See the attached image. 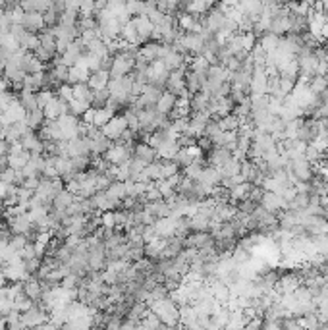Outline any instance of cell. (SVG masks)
I'll return each mask as SVG.
<instances>
[{
    "label": "cell",
    "mask_w": 328,
    "mask_h": 330,
    "mask_svg": "<svg viewBox=\"0 0 328 330\" xmlns=\"http://www.w3.org/2000/svg\"><path fill=\"white\" fill-rule=\"evenodd\" d=\"M176 99H178V97H176L174 93H170V91H162V95L158 97L154 109L158 110L160 114H168V116H170V112H172L176 107Z\"/></svg>",
    "instance_id": "8fae6325"
},
{
    "label": "cell",
    "mask_w": 328,
    "mask_h": 330,
    "mask_svg": "<svg viewBox=\"0 0 328 330\" xmlns=\"http://www.w3.org/2000/svg\"><path fill=\"white\" fill-rule=\"evenodd\" d=\"M25 122H27V126H29L31 130H35V132H37V130L43 126V122H44L43 109L29 110V112H27V116H25Z\"/></svg>",
    "instance_id": "44dd1931"
},
{
    "label": "cell",
    "mask_w": 328,
    "mask_h": 330,
    "mask_svg": "<svg viewBox=\"0 0 328 330\" xmlns=\"http://www.w3.org/2000/svg\"><path fill=\"white\" fill-rule=\"evenodd\" d=\"M189 226H191V232H207L211 228V219L195 213L193 217H189Z\"/></svg>",
    "instance_id": "ffe728a7"
},
{
    "label": "cell",
    "mask_w": 328,
    "mask_h": 330,
    "mask_svg": "<svg viewBox=\"0 0 328 330\" xmlns=\"http://www.w3.org/2000/svg\"><path fill=\"white\" fill-rule=\"evenodd\" d=\"M105 193H107V197L114 199V201H120V203H122L124 197H128V193H126V183H124L122 180H112L110 185L105 189Z\"/></svg>",
    "instance_id": "2e32d148"
},
{
    "label": "cell",
    "mask_w": 328,
    "mask_h": 330,
    "mask_svg": "<svg viewBox=\"0 0 328 330\" xmlns=\"http://www.w3.org/2000/svg\"><path fill=\"white\" fill-rule=\"evenodd\" d=\"M183 75H185V68H178V70H172L168 79H166V91L174 93L176 97L183 95L187 89H185V81H183Z\"/></svg>",
    "instance_id": "277c9868"
},
{
    "label": "cell",
    "mask_w": 328,
    "mask_h": 330,
    "mask_svg": "<svg viewBox=\"0 0 328 330\" xmlns=\"http://www.w3.org/2000/svg\"><path fill=\"white\" fill-rule=\"evenodd\" d=\"M33 54H35V56H37L41 62H44V64H46V62H52V60H54V56H56L58 52H52V50H48L46 46L39 44V46L33 50Z\"/></svg>",
    "instance_id": "e575fe53"
},
{
    "label": "cell",
    "mask_w": 328,
    "mask_h": 330,
    "mask_svg": "<svg viewBox=\"0 0 328 330\" xmlns=\"http://www.w3.org/2000/svg\"><path fill=\"white\" fill-rule=\"evenodd\" d=\"M20 103H22V107L27 112L39 109V105H37V93H31V91H22L20 93Z\"/></svg>",
    "instance_id": "f1b7e54d"
},
{
    "label": "cell",
    "mask_w": 328,
    "mask_h": 330,
    "mask_svg": "<svg viewBox=\"0 0 328 330\" xmlns=\"http://www.w3.org/2000/svg\"><path fill=\"white\" fill-rule=\"evenodd\" d=\"M58 99H60V97H58ZM68 112H70V103L60 99V101H58V114L64 116V114H68Z\"/></svg>",
    "instance_id": "681fc988"
},
{
    "label": "cell",
    "mask_w": 328,
    "mask_h": 330,
    "mask_svg": "<svg viewBox=\"0 0 328 330\" xmlns=\"http://www.w3.org/2000/svg\"><path fill=\"white\" fill-rule=\"evenodd\" d=\"M29 158H31V151L23 149L22 153H18V154H8V164H10V168H14V170H22L23 166L29 162Z\"/></svg>",
    "instance_id": "ac0fdd59"
},
{
    "label": "cell",
    "mask_w": 328,
    "mask_h": 330,
    "mask_svg": "<svg viewBox=\"0 0 328 330\" xmlns=\"http://www.w3.org/2000/svg\"><path fill=\"white\" fill-rule=\"evenodd\" d=\"M87 54V66L91 70V73L93 72H99L101 68H103V58L101 56H97V54H93V52H85Z\"/></svg>",
    "instance_id": "60d3db41"
},
{
    "label": "cell",
    "mask_w": 328,
    "mask_h": 330,
    "mask_svg": "<svg viewBox=\"0 0 328 330\" xmlns=\"http://www.w3.org/2000/svg\"><path fill=\"white\" fill-rule=\"evenodd\" d=\"M89 107H91V105H89L87 101H79V99H72V101H70V112L75 114V116H79V118H81V114H83Z\"/></svg>",
    "instance_id": "d590c367"
},
{
    "label": "cell",
    "mask_w": 328,
    "mask_h": 330,
    "mask_svg": "<svg viewBox=\"0 0 328 330\" xmlns=\"http://www.w3.org/2000/svg\"><path fill=\"white\" fill-rule=\"evenodd\" d=\"M39 266H41V257H33V259H27V261H25V270H27L31 276L37 274Z\"/></svg>",
    "instance_id": "bcb514c9"
},
{
    "label": "cell",
    "mask_w": 328,
    "mask_h": 330,
    "mask_svg": "<svg viewBox=\"0 0 328 330\" xmlns=\"http://www.w3.org/2000/svg\"><path fill=\"white\" fill-rule=\"evenodd\" d=\"M319 172H321V176H325L323 180H327L328 182V166H321V170H319Z\"/></svg>",
    "instance_id": "11a10c76"
},
{
    "label": "cell",
    "mask_w": 328,
    "mask_h": 330,
    "mask_svg": "<svg viewBox=\"0 0 328 330\" xmlns=\"http://www.w3.org/2000/svg\"><path fill=\"white\" fill-rule=\"evenodd\" d=\"M183 81H185V89L191 95H195V93L201 91L203 83L207 81V73H199V72H193V70H187L185 75H183Z\"/></svg>",
    "instance_id": "8992f818"
},
{
    "label": "cell",
    "mask_w": 328,
    "mask_h": 330,
    "mask_svg": "<svg viewBox=\"0 0 328 330\" xmlns=\"http://www.w3.org/2000/svg\"><path fill=\"white\" fill-rule=\"evenodd\" d=\"M0 180H2L4 183H14V182H16V170L8 166L4 172H0Z\"/></svg>",
    "instance_id": "c3c4849f"
},
{
    "label": "cell",
    "mask_w": 328,
    "mask_h": 330,
    "mask_svg": "<svg viewBox=\"0 0 328 330\" xmlns=\"http://www.w3.org/2000/svg\"><path fill=\"white\" fill-rule=\"evenodd\" d=\"M8 185H10V183H4V182L0 180V201H4V199L8 197Z\"/></svg>",
    "instance_id": "816d5d0a"
},
{
    "label": "cell",
    "mask_w": 328,
    "mask_h": 330,
    "mask_svg": "<svg viewBox=\"0 0 328 330\" xmlns=\"http://www.w3.org/2000/svg\"><path fill=\"white\" fill-rule=\"evenodd\" d=\"M180 172V164L176 160H162V178H170Z\"/></svg>",
    "instance_id": "74e56055"
},
{
    "label": "cell",
    "mask_w": 328,
    "mask_h": 330,
    "mask_svg": "<svg viewBox=\"0 0 328 330\" xmlns=\"http://www.w3.org/2000/svg\"><path fill=\"white\" fill-rule=\"evenodd\" d=\"M91 75L87 68H79V66H72L70 68V75H68V83H85Z\"/></svg>",
    "instance_id": "d6986e66"
},
{
    "label": "cell",
    "mask_w": 328,
    "mask_h": 330,
    "mask_svg": "<svg viewBox=\"0 0 328 330\" xmlns=\"http://www.w3.org/2000/svg\"><path fill=\"white\" fill-rule=\"evenodd\" d=\"M58 95H54L46 105H44V109H43V112H44V118H48V120H56L60 114H58Z\"/></svg>",
    "instance_id": "f546056e"
},
{
    "label": "cell",
    "mask_w": 328,
    "mask_h": 330,
    "mask_svg": "<svg viewBox=\"0 0 328 330\" xmlns=\"http://www.w3.org/2000/svg\"><path fill=\"white\" fill-rule=\"evenodd\" d=\"M52 97H54V93H52L50 89H41V91L37 93V105H39V109H44V105H46Z\"/></svg>",
    "instance_id": "ee69618b"
},
{
    "label": "cell",
    "mask_w": 328,
    "mask_h": 330,
    "mask_svg": "<svg viewBox=\"0 0 328 330\" xmlns=\"http://www.w3.org/2000/svg\"><path fill=\"white\" fill-rule=\"evenodd\" d=\"M259 203H261L268 213H274V215H278L280 211H286V209H288V201H286L282 195H278V193H274V191H266V189H264V193H262Z\"/></svg>",
    "instance_id": "7a4b0ae2"
},
{
    "label": "cell",
    "mask_w": 328,
    "mask_h": 330,
    "mask_svg": "<svg viewBox=\"0 0 328 330\" xmlns=\"http://www.w3.org/2000/svg\"><path fill=\"white\" fill-rule=\"evenodd\" d=\"M139 54L143 58H147L149 62H153L156 58H162V43H158V41H147L145 44L139 46Z\"/></svg>",
    "instance_id": "30bf717a"
},
{
    "label": "cell",
    "mask_w": 328,
    "mask_h": 330,
    "mask_svg": "<svg viewBox=\"0 0 328 330\" xmlns=\"http://www.w3.org/2000/svg\"><path fill=\"white\" fill-rule=\"evenodd\" d=\"M124 116H126V120H128V128L130 130H133V132H139L141 130V126H139V118H137V112H135V109H128L126 112H124Z\"/></svg>",
    "instance_id": "8d00e7d4"
},
{
    "label": "cell",
    "mask_w": 328,
    "mask_h": 330,
    "mask_svg": "<svg viewBox=\"0 0 328 330\" xmlns=\"http://www.w3.org/2000/svg\"><path fill=\"white\" fill-rule=\"evenodd\" d=\"M278 41H280V35H276V33H272V31H266V33H262L261 37H259V44H261L266 52L274 50V48L278 46Z\"/></svg>",
    "instance_id": "d4e9b609"
},
{
    "label": "cell",
    "mask_w": 328,
    "mask_h": 330,
    "mask_svg": "<svg viewBox=\"0 0 328 330\" xmlns=\"http://www.w3.org/2000/svg\"><path fill=\"white\" fill-rule=\"evenodd\" d=\"M209 66H211V62H209L203 54H195V58L189 62V68H191L193 72H199V73H207V72H209Z\"/></svg>",
    "instance_id": "4dcf8cb0"
},
{
    "label": "cell",
    "mask_w": 328,
    "mask_h": 330,
    "mask_svg": "<svg viewBox=\"0 0 328 330\" xmlns=\"http://www.w3.org/2000/svg\"><path fill=\"white\" fill-rule=\"evenodd\" d=\"M8 166H10V164H8V154H2V156H0V172H4Z\"/></svg>",
    "instance_id": "f5cc1de1"
},
{
    "label": "cell",
    "mask_w": 328,
    "mask_h": 330,
    "mask_svg": "<svg viewBox=\"0 0 328 330\" xmlns=\"http://www.w3.org/2000/svg\"><path fill=\"white\" fill-rule=\"evenodd\" d=\"M50 73L54 75V79H56V81H60V83H68L70 66H66V64H54V66L50 68Z\"/></svg>",
    "instance_id": "1f68e13d"
},
{
    "label": "cell",
    "mask_w": 328,
    "mask_h": 330,
    "mask_svg": "<svg viewBox=\"0 0 328 330\" xmlns=\"http://www.w3.org/2000/svg\"><path fill=\"white\" fill-rule=\"evenodd\" d=\"M325 153H321L313 143H307V147H305V153H303V156H305L309 162H315V160H319L321 156H323Z\"/></svg>",
    "instance_id": "b9f144b4"
},
{
    "label": "cell",
    "mask_w": 328,
    "mask_h": 330,
    "mask_svg": "<svg viewBox=\"0 0 328 330\" xmlns=\"http://www.w3.org/2000/svg\"><path fill=\"white\" fill-rule=\"evenodd\" d=\"M56 95L62 99V101H72L73 99V85L72 83H60V87L56 89Z\"/></svg>",
    "instance_id": "f35d334b"
},
{
    "label": "cell",
    "mask_w": 328,
    "mask_h": 330,
    "mask_svg": "<svg viewBox=\"0 0 328 330\" xmlns=\"http://www.w3.org/2000/svg\"><path fill=\"white\" fill-rule=\"evenodd\" d=\"M39 44H41L39 33H33V31H25L23 37L20 39V46H22L23 50H35Z\"/></svg>",
    "instance_id": "603a6c76"
},
{
    "label": "cell",
    "mask_w": 328,
    "mask_h": 330,
    "mask_svg": "<svg viewBox=\"0 0 328 330\" xmlns=\"http://www.w3.org/2000/svg\"><path fill=\"white\" fill-rule=\"evenodd\" d=\"M20 255L23 257V261H27V259H33V257H37V251H35V245L29 242L23 249H20Z\"/></svg>",
    "instance_id": "7dc6e473"
},
{
    "label": "cell",
    "mask_w": 328,
    "mask_h": 330,
    "mask_svg": "<svg viewBox=\"0 0 328 330\" xmlns=\"http://www.w3.org/2000/svg\"><path fill=\"white\" fill-rule=\"evenodd\" d=\"M101 130H103V135H107L110 141H118L120 135L124 133V130H128V120H126L124 114H122V116L116 114V116L110 118Z\"/></svg>",
    "instance_id": "6da1fadb"
},
{
    "label": "cell",
    "mask_w": 328,
    "mask_h": 330,
    "mask_svg": "<svg viewBox=\"0 0 328 330\" xmlns=\"http://www.w3.org/2000/svg\"><path fill=\"white\" fill-rule=\"evenodd\" d=\"M182 178H183V176H180V172H178V174H174V176H170V178H164V180H166V182H168V185H172V187H174V189H176V185H178V183H180V182H182Z\"/></svg>",
    "instance_id": "f907efd6"
},
{
    "label": "cell",
    "mask_w": 328,
    "mask_h": 330,
    "mask_svg": "<svg viewBox=\"0 0 328 330\" xmlns=\"http://www.w3.org/2000/svg\"><path fill=\"white\" fill-rule=\"evenodd\" d=\"M4 116H6V120H8V124H16V122H20V120H25V116H27V110L22 107V103H20V99L18 101H14L8 110L4 112Z\"/></svg>",
    "instance_id": "9a60e30c"
},
{
    "label": "cell",
    "mask_w": 328,
    "mask_h": 330,
    "mask_svg": "<svg viewBox=\"0 0 328 330\" xmlns=\"http://www.w3.org/2000/svg\"><path fill=\"white\" fill-rule=\"evenodd\" d=\"M73 99H79V101H87L91 105V99H93V89L85 83H73Z\"/></svg>",
    "instance_id": "4316f807"
},
{
    "label": "cell",
    "mask_w": 328,
    "mask_h": 330,
    "mask_svg": "<svg viewBox=\"0 0 328 330\" xmlns=\"http://www.w3.org/2000/svg\"><path fill=\"white\" fill-rule=\"evenodd\" d=\"M27 243H29V238H27L25 234H14V236L10 238V247H12V249H16V251L23 249Z\"/></svg>",
    "instance_id": "ab89813d"
},
{
    "label": "cell",
    "mask_w": 328,
    "mask_h": 330,
    "mask_svg": "<svg viewBox=\"0 0 328 330\" xmlns=\"http://www.w3.org/2000/svg\"><path fill=\"white\" fill-rule=\"evenodd\" d=\"M131 22L135 25V29H137V33H139V37H141V41L143 44L147 43L151 37H153V31H154V23L149 20V16H131Z\"/></svg>",
    "instance_id": "5b68a950"
},
{
    "label": "cell",
    "mask_w": 328,
    "mask_h": 330,
    "mask_svg": "<svg viewBox=\"0 0 328 330\" xmlns=\"http://www.w3.org/2000/svg\"><path fill=\"white\" fill-rule=\"evenodd\" d=\"M219 124H220V130H224V132H238V128H240V118L230 112V114L219 118Z\"/></svg>",
    "instance_id": "7402d4cb"
},
{
    "label": "cell",
    "mask_w": 328,
    "mask_h": 330,
    "mask_svg": "<svg viewBox=\"0 0 328 330\" xmlns=\"http://www.w3.org/2000/svg\"><path fill=\"white\" fill-rule=\"evenodd\" d=\"M112 116H116V112L109 107H103V109H97L95 110V120H93V126L97 128H103L107 122H109Z\"/></svg>",
    "instance_id": "484cf974"
},
{
    "label": "cell",
    "mask_w": 328,
    "mask_h": 330,
    "mask_svg": "<svg viewBox=\"0 0 328 330\" xmlns=\"http://www.w3.org/2000/svg\"><path fill=\"white\" fill-rule=\"evenodd\" d=\"M251 187H253V183L251 182H241V183H236V185H232L230 187V201L232 203H240V201H243V199L249 197V191H251Z\"/></svg>",
    "instance_id": "7c38bea8"
},
{
    "label": "cell",
    "mask_w": 328,
    "mask_h": 330,
    "mask_svg": "<svg viewBox=\"0 0 328 330\" xmlns=\"http://www.w3.org/2000/svg\"><path fill=\"white\" fill-rule=\"evenodd\" d=\"M133 154V149H128L126 145H122V143H112L109 147V151L105 153V158L109 160L110 164H122V162H126V160H130V156Z\"/></svg>",
    "instance_id": "3957f363"
},
{
    "label": "cell",
    "mask_w": 328,
    "mask_h": 330,
    "mask_svg": "<svg viewBox=\"0 0 328 330\" xmlns=\"http://www.w3.org/2000/svg\"><path fill=\"white\" fill-rule=\"evenodd\" d=\"M70 160H72V166H73L75 172L87 170L89 164H91V156L89 154H75V156H70Z\"/></svg>",
    "instance_id": "d6a6232c"
},
{
    "label": "cell",
    "mask_w": 328,
    "mask_h": 330,
    "mask_svg": "<svg viewBox=\"0 0 328 330\" xmlns=\"http://www.w3.org/2000/svg\"><path fill=\"white\" fill-rule=\"evenodd\" d=\"M101 224H103L105 228H116L114 211H105V213H101Z\"/></svg>",
    "instance_id": "7bdbcfd3"
},
{
    "label": "cell",
    "mask_w": 328,
    "mask_h": 330,
    "mask_svg": "<svg viewBox=\"0 0 328 330\" xmlns=\"http://www.w3.org/2000/svg\"><path fill=\"white\" fill-rule=\"evenodd\" d=\"M133 154H135V156H139V158H143L145 162L158 160V156H156V149L151 147L149 143H145V141L135 143V147H133Z\"/></svg>",
    "instance_id": "5bb4252c"
},
{
    "label": "cell",
    "mask_w": 328,
    "mask_h": 330,
    "mask_svg": "<svg viewBox=\"0 0 328 330\" xmlns=\"http://www.w3.org/2000/svg\"><path fill=\"white\" fill-rule=\"evenodd\" d=\"M109 99H110L109 87L95 89V91H93V99H91V107H93V109H103V107H107V101H109Z\"/></svg>",
    "instance_id": "cb8c5ba5"
},
{
    "label": "cell",
    "mask_w": 328,
    "mask_h": 330,
    "mask_svg": "<svg viewBox=\"0 0 328 330\" xmlns=\"http://www.w3.org/2000/svg\"><path fill=\"white\" fill-rule=\"evenodd\" d=\"M232 158H234V153L228 147H213V151L209 153V164L219 168V166H224Z\"/></svg>",
    "instance_id": "9c48e42d"
},
{
    "label": "cell",
    "mask_w": 328,
    "mask_h": 330,
    "mask_svg": "<svg viewBox=\"0 0 328 330\" xmlns=\"http://www.w3.org/2000/svg\"><path fill=\"white\" fill-rule=\"evenodd\" d=\"M327 87H328V73L327 75H313V77L309 79V89H311L315 95H321Z\"/></svg>",
    "instance_id": "83f0119b"
},
{
    "label": "cell",
    "mask_w": 328,
    "mask_h": 330,
    "mask_svg": "<svg viewBox=\"0 0 328 330\" xmlns=\"http://www.w3.org/2000/svg\"><path fill=\"white\" fill-rule=\"evenodd\" d=\"M73 199H75V195L70 191V189H62V191H58L56 193V197H54V201H52V209H68L72 203H73Z\"/></svg>",
    "instance_id": "e0dca14e"
},
{
    "label": "cell",
    "mask_w": 328,
    "mask_h": 330,
    "mask_svg": "<svg viewBox=\"0 0 328 330\" xmlns=\"http://www.w3.org/2000/svg\"><path fill=\"white\" fill-rule=\"evenodd\" d=\"M23 27L27 31H33V33H41L44 27V18L43 12H25L23 16Z\"/></svg>",
    "instance_id": "ba28073f"
},
{
    "label": "cell",
    "mask_w": 328,
    "mask_h": 330,
    "mask_svg": "<svg viewBox=\"0 0 328 330\" xmlns=\"http://www.w3.org/2000/svg\"><path fill=\"white\" fill-rule=\"evenodd\" d=\"M43 280H39L37 276H29L27 280H23V292H25V295L29 297V299H33L35 303L41 299V293H43L44 286L41 284Z\"/></svg>",
    "instance_id": "52a82bcc"
},
{
    "label": "cell",
    "mask_w": 328,
    "mask_h": 330,
    "mask_svg": "<svg viewBox=\"0 0 328 330\" xmlns=\"http://www.w3.org/2000/svg\"><path fill=\"white\" fill-rule=\"evenodd\" d=\"M109 81H110V72L109 70H99V72H93V73L89 75L87 85L95 91V89L109 87Z\"/></svg>",
    "instance_id": "4fadbf2b"
},
{
    "label": "cell",
    "mask_w": 328,
    "mask_h": 330,
    "mask_svg": "<svg viewBox=\"0 0 328 330\" xmlns=\"http://www.w3.org/2000/svg\"><path fill=\"white\" fill-rule=\"evenodd\" d=\"M224 6H238L240 4V0H220Z\"/></svg>",
    "instance_id": "db71d44e"
},
{
    "label": "cell",
    "mask_w": 328,
    "mask_h": 330,
    "mask_svg": "<svg viewBox=\"0 0 328 330\" xmlns=\"http://www.w3.org/2000/svg\"><path fill=\"white\" fill-rule=\"evenodd\" d=\"M43 18L46 27H54V25H58V22H60V12L50 4V8L46 12H43Z\"/></svg>",
    "instance_id": "836d02e7"
},
{
    "label": "cell",
    "mask_w": 328,
    "mask_h": 330,
    "mask_svg": "<svg viewBox=\"0 0 328 330\" xmlns=\"http://www.w3.org/2000/svg\"><path fill=\"white\" fill-rule=\"evenodd\" d=\"M197 145L203 149V153H211V151H213V147H215L213 139H211V137H207V135H201V137H197Z\"/></svg>",
    "instance_id": "f6af8a7d"
}]
</instances>
